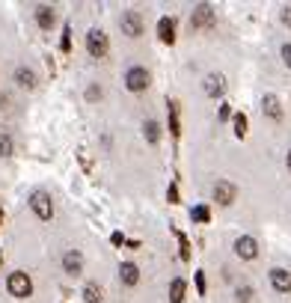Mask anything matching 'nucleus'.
Masks as SVG:
<instances>
[{
	"mask_svg": "<svg viewBox=\"0 0 291 303\" xmlns=\"http://www.w3.org/2000/svg\"><path fill=\"white\" fill-rule=\"evenodd\" d=\"M6 288H9V294H12L15 300H27V297L33 294V280H30V273H24V270H15V273H9V280H6Z\"/></svg>",
	"mask_w": 291,
	"mask_h": 303,
	"instance_id": "obj_1",
	"label": "nucleus"
},
{
	"mask_svg": "<svg viewBox=\"0 0 291 303\" xmlns=\"http://www.w3.org/2000/svg\"><path fill=\"white\" fill-rule=\"evenodd\" d=\"M86 50H89V57L104 60V57H107V50H110L107 33H104V30H98V27H92V30L86 33Z\"/></svg>",
	"mask_w": 291,
	"mask_h": 303,
	"instance_id": "obj_2",
	"label": "nucleus"
},
{
	"mask_svg": "<svg viewBox=\"0 0 291 303\" xmlns=\"http://www.w3.org/2000/svg\"><path fill=\"white\" fill-rule=\"evenodd\" d=\"M30 208L36 211L39 220H51L54 217V199L48 190H33L30 193Z\"/></svg>",
	"mask_w": 291,
	"mask_h": 303,
	"instance_id": "obj_3",
	"label": "nucleus"
},
{
	"mask_svg": "<svg viewBox=\"0 0 291 303\" xmlns=\"http://www.w3.org/2000/svg\"><path fill=\"white\" fill-rule=\"evenodd\" d=\"M149 81H152V74L143 66H131L128 74H125V86H128L131 92H146V89H149Z\"/></svg>",
	"mask_w": 291,
	"mask_h": 303,
	"instance_id": "obj_4",
	"label": "nucleus"
},
{
	"mask_svg": "<svg viewBox=\"0 0 291 303\" xmlns=\"http://www.w3.org/2000/svg\"><path fill=\"white\" fill-rule=\"evenodd\" d=\"M119 27H122V33H125V36H131V39H140L146 24H143V15H140L137 9H128V12H122Z\"/></svg>",
	"mask_w": 291,
	"mask_h": 303,
	"instance_id": "obj_5",
	"label": "nucleus"
},
{
	"mask_svg": "<svg viewBox=\"0 0 291 303\" xmlns=\"http://www.w3.org/2000/svg\"><path fill=\"white\" fill-rule=\"evenodd\" d=\"M214 21H217V15H214V9H211L208 3L193 6V15H190V27H193V30H199V27H214Z\"/></svg>",
	"mask_w": 291,
	"mask_h": 303,
	"instance_id": "obj_6",
	"label": "nucleus"
},
{
	"mask_svg": "<svg viewBox=\"0 0 291 303\" xmlns=\"http://www.w3.org/2000/svg\"><path fill=\"white\" fill-rule=\"evenodd\" d=\"M63 270H66L69 276H77V273L84 270V252L81 250H66L63 252Z\"/></svg>",
	"mask_w": 291,
	"mask_h": 303,
	"instance_id": "obj_7",
	"label": "nucleus"
},
{
	"mask_svg": "<svg viewBox=\"0 0 291 303\" xmlns=\"http://www.w3.org/2000/svg\"><path fill=\"white\" fill-rule=\"evenodd\" d=\"M235 196H238V187L232 185V182L220 179V182L214 185V199L220 202V205H232V202H235Z\"/></svg>",
	"mask_w": 291,
	"mask_h": 303,
	"instance_id": "obj_8",
	"label": "nucleus"
},
{
	"mask_svg": "<svg viewBox=\"0 0 291 303\" xmlns=\"http://www.w3.org/2000/svg\"><path fill=\"white\" fill-rule=\"evenodd\" d=\"M235 252H238L241 259H256V256H258V244H256V238L241 235L238 241H235Z\"/></svg>",
	"mask_w": 291,
	"mask_h": 303,
	"instance_id": "obj_9",
	"label": "nucleus"
},
{
	"mask_svg": "<svg viewBox=\"0 0 291 303\" xmlns=\"http://www.w3.org/2000/svg\"><path fill=\"white\" fill-rule=\"evenodd\" d=\"M226 92V78L223 74H205V95L208 98H220Z\"/></svg>",
	"mask_w": 291,
	"mask_h": 303,
	"instance_id": "obj_10",
	"label": "nucleus"
},
{
	"mask_svg": "<svg viewBox=\"0 0 291 303\" xmlns=\"http://www.w3.org/2000/svg\"><path fill=\"white\" fill-rule=\"evenodd\" d=\"M271 286H274L276 291H282V294H288L291 291V273L285 268H274L271 270Z\"/></svg>",
	"mask_w": 291,
	"mask_h": 303,
	"instance_id": "obj_11",
	"label": "nucleus"
},
{
	"mask_svg": "<svg viewBox=\"0 0 291 303\" xmlns=\"http://www.w3.org/2000/svg\"><path fill=\"white\" fill-rule=\"evenodd\" d=\"M15 84H18V86H24V89H36L39 78H36V71H33V68L18 66V68H15Z\"/></svg>",
	"mask_w": 291,
	"mask_h": 303,
	"instance_id": "obj_12",
	"label": "nucleus"
},
{
	"mask_svg": "<svg viewBox=\"0 0 291 303\" xmlns=\"http://www.w3.org/2000/svg\"><path fill=\"white\" fill-rule=\"evenodd\" d=\"M119 276L125 286H137L140 283V268L134 265V262H122L119 265Z\"/></svg>",
	"mask_w": 291,
	"mask_h": 303,
	"instance_id": "obj_13",
	"label": "nucleus"
},
{
	"mask_svg": "<svg viewBox=\"0 0 291 303\" xmlns=\"http://www.w3.org/2000/svg\"><path fill=\"white\" fill-rule=\"evenodd\" d=\"M261 107H264V113L274 119V122H279V119H282V104H279V98H276V95H264V98H261Z\"/></svg>",
	"mask_w": 291,
	"mask_h": 303,
	"instance_id": "obj_14",
	"label": "nucleus"
},
{
	"mask_svg": "<svg viewBox=\"0 0 291 303\" xmlns=\"http://www.w3.org/2000/svg\"><path fill=\"white\" fill-rule=\"evenodd\" d=\"M157 36H161V42H167V45L175 42V24H172V18H161V21H157Z\"/></svg>",
	"mask_w": 291,
	"mask_h": 303,
	"instance_id": "obj_15",
	"label": "nucleus"
},
{
	"mask_svg": "<svg viewBox=\"0 0 291 303\" xmlns=\"http://www.w3.org/2000/svg\"><path fill=\"white\" fill-rule=\"evenodd\" d=\"M54 9L51 6H39V9H36V24H39V27H42V30H51L54 27Z\"/></svg>",
	"mask_w": 291,
	"mask_h": 303,
	"instance_id": "obj_16",
	"label": "nucleus"
},
{
	"mask_svg": "<svg viewBox=\"0 0 291 303\" xmlns=\"http://www.w3.org/2000/svg\"><path fill=\"white\" fill-rule=\"evenodd\" d=\"M184 288H188V283L181 276H175L170 283V303H184Z\"/></svg>",
	"mask_w": 291,
	"mask_h": 303,
	"instance_id": "obj_17",
	"label": "nucleus"
},
{
	"mask_svg": "<svg viewBox=\"0 0 291 303\" xmlns=\"http://www.w3.org/2000/svg\"><path fill=\"white\" fill-rule=\"evenodd\" d=\"M84 303H101V288H98V283H86L84 286Z\"/></svg>",
	"mask_w": 291,
	"mask_h": 303,
	"instance_id": "obj_18",
	"label": "nucleus"
},
{
	"mask_svg": "<svg viewBox=\"0 0 291 303\" xmlns=\"http://www.w3.org/2000/svg\"><path fill=\"white\" fill-rule=\"evenodd\" d=\"M143 134H146V140H149V143H157V140H161V125H157L154 119H149V122L143 125Z\"/></svg>",
	"mask_w": 291,
	"mask_h": 303,
	"instance_id": "obj_19",
	"label": "nucleus"
},
{
	"mask_svg": "<svg viewBox=\"0 0 291 303\" xmlns=\"http://www.w3.org/2000/svg\"><path fill=\"white\" fill-rule=\"evenodd\" d=\"M170 131L175 137L181 134V125H178V101H170Z\"/></svg>",
	"mask_w": 291,
	"mask_h": 303,
	"instance_id": "obj_20",
	"label": "nucleus"
},
{
	"mask_svg": "<svg viewBox=\"0 0 291 303\" xmlns=\"http://www.w3.org/2000/svg\"><path fill=\"white\" fill-rule=\"evenodd\" d=\"M15 152V143H12V137L6 134V131H0V158H9Z\"/></svg>",
	"mask_w": 291,
	"mask_h": 303,
	"instance_id": "obj_21",
	"label": "nucleus"
},
{
	"mask_svg": "<svg viewBox=\"0 0 291 303\" xmlns=\"http://www.w3.org/2000/svg\"><path fill=\"white\" fill-rule=\"evenodd\" d=\"M232 125H235V134L238 137L247 134V116H244V113H235V116H232Z\"/></svg>",
	"mask_w": 291,
	"mask_h": 303,
	"instance_id": "obj_22",
	"label": "nucleus"
},
{
	"mask_svg": "<svg viewBox=\"0 0 291 303\" xmlns=\"http://www.w3.org/2000/svg\"><path fill=\"white\" fill-rule=\"evenodd\" d=\"M190 217L196 220V223H208V217H211V211H208L205 205H196V208L190 211Z\"/></svg>",
	"mask_w": 291,
	"mask_h": 303,
	"instance_id": "obj_23",
	"label": "nucleus"
},
{
	"mask_svg": "<svg viewBox=\"0 0 291 303\" xmlns=\"http://www.w3.org/2000/svg\"><path fill=\"white\" fill-rule=\"evenodd\" d=\"M235 300H238V303H250V300H253V288H250V286H241L238 291H235Z\"/></svg>",
	"mask_w": 291,
	"mask_h": 303,
	"instance_id": "obj_24",
	"label": "nucleus"
},
{
	"mask_svg": "<svg viewBox=\"0 0 291 303\" xmlns=\"http://www.w3.org/2000/svg\"><path fill=\"white\" fill-rule=\"evenodd\" d=\"M282 24H285V27H291V3H285V6H282Z\"/></svg>",
	"mask_w": 291,
	"mask_h": 303,
	"instance_id": "obj_25",
	"label": "nucleus"
},
{
	"mask_svg": "<svg viewBox=\"0 0 291 303\" xmlns=\"http://www.w3.org/2000/svg\"><path fill=\"white\" fill-rule=\"evenodd\" d=\"M86 98H89V101L101 98V86H89V89H86Z\"/></svg>",
	"mask_w": 291,
	"mask_h": 303,
	"instance_id": "obj_26",
	"label": "nucleus"
},
{
	"mask_svg": "<svg viewBox=\"0 0 291 303\" xmlns=\"http://www.w3.org/2000/svg\"><path fill=\"white\" fill-rule=\"evenodd\" d=\"M196 288H199V294H205V273L202 270H196Z\"/></svg>",
	"mask_w": 291,
	"mask_h": 303,
	"instance_id": "obj_27",
	"label": "nucleus"
},
{
	"mask_svg": "<svg viewBox=\"0 0 291 303\" xmlns=\"http://www.w3.org/2000/svg\"><path fill=\"white\" fill-rule=\"evenodd\" d=\"M279 54H282V60H285V66L291 68V45H282V50H279Z\"/></svg>",
	"mask_w": 291,
	"mask_h": 303,
	"instance_id": "obj_28",
	"label": "nucleus"
},
{
	"mask_svg": "<svg viewBox=\"0 0 291 303\" xmlns=\"http://www.w3.org/2000/svg\"><path fill=\"white\" fill-rule=\"evenodd\" d=\"M232 116V110H229V104H220V119H229Z\"/></svg>",
	"mask_w": 291,
	"mask_h": 303,
	"instance_id": "obj_29",
	"label": "nucleus"
},
{
	"mask_svg": "<svg viewBox=\"0 0 291 303\" xmlns=\"http://www.w3.org/2000/svg\"><path fill=\"white\" fill-rule=\"evenodd\" d=\"M6 104H9V95H6V92H0V110H3Z\"/></svg>",
	"mask_w": 291,
	"mask_h": 303,
	"instance_id": "obj_30",
	"label": "nucleus"
},
{
	"mask_svg": "<svg viewBox=\"0 0 291 303\" xmlns=\"http://www.w3.org/2000/svg\"><path fill=\"white\" fill-rule=\"evenodd\" d=\"M288 169H291V152H288Z\"/></svg>",
	"mask_w": 291,
	"mask_h": 303,
	"instance_id": "obj_31",
	"label": "nucleus"
},
{
	"mask_svg": "<svg viewBox=\"0 0 291 303\" xmlns=\"http://www.w3.org/2000/svg\"><path fill=\"white\" fill-rule=\"evenodd\" d=\"M0 262H3V256H0Z\"/></svg>",
	"mask_w": 291,
	"mask_h": 303,
	"instance_id": "obj_32",
	"label": "nucleus"
},
{
	"mask_svg": "<svg viewBox=\"0 0 291 303\" xmlns=\"http://www.w3.org/2000/svg\"><path fill=\"white\" fill-rule=\"evenodd\" d=\"M0 217H3V211H0Z\"/></svg>",
	"mask_w": 291,
	"mask_h": 303,
	"instance_id": "obj_33",
	"label": "nucleus"
}]
</instances>
